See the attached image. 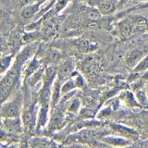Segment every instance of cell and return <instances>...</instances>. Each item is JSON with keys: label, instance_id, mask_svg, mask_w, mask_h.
<instances>
[{"label": "cell", "instance_id": "obj_25", "mask_svg": "<svg viewBox=\"0 0 148 148\" xmlns=\"http://www.w3.org/2000/svg\"><path fill=\"white\" fill-rule=\"evenodd\" d=\"M2 46H3V41H2V38H0V50H1Z\"/></svg>", "mask_w": 148, "mask_h": 148}, {"label": "cell", "instance_id": "obj_11", "mask_svg": "<svg viewBox=\"0 0 148 148\" xmlns=\"http://www.w3.org/2000/svg\"><path fill=\"white\" fill-rule=\"evenodd\" d=\"M118 30L121 37L123 38H128L132 34H134L133 25L130 17H123L122 20L118 22Z\"/></svg>", "mask_w": 148, "mask_h": 148}, {"label": "cell", "instance_id": "obj_9", "mask_svg": "<svg viewBox=\"0 0 148 148\" xmlns=\"http://www.w3.org/2000/svg\"><path fill=\"white\" fill-rule=\"evenodd\" d=\"M42 4L43 3H34V4H28L22 6L20 12L21 18L24 21H34V18L36 17V15L38 14L40 10Z\"/></svg>", "mask_w": 148, "mask_h": 148}, {"label": "cell", "instance_id": "obj_1", "mask_svg": "<svg viewBox=\"0 0 148 148\" xmlns=\"http://www.w3.org/2000/svg\"><path fill=\"white\" fill-rule=\"evenodd\" d=\"M24 104L21 115L23 131L27 133H32L36 131L37 115L39 110L38 98L37 96L34 98V96H32V92H30V90L28 92H24Z\"/></svg>", "mask_w": 148, "mask_h": 148}, {"label": "cell", "instance_id": "obj_27", "mask_svg": "<svg viewBox=\"0 0 148 148\" xmlns=\"http://www.w3.org/2000/svg\"><path fill=\"white\" fill-rule=\"evenodd\" d=\"M143 80H145V81L148 82V74H146V75L143 76Z\"/></svg>", "mask_w": 148, "mask_h": 148}, {"label": "cell", "instance_id": "obj_24", "mask_svg": "<svg viewBox=\"0 0 148 148\" xmlns=\"http://www.w3.org/2000/svg\"><path fill=\"white\" fill-rule=\"evenodd\" d=\"M45 0H22L21 1V5L24 6V5H28V4H34V3H44Z\"/></svg>", "mask_w": 148, "mask_h": 148}, {"label": "cell", "instance_id": "obj_4", "mask_svg": "<svg viewBox=\"0 0 148 148\" xmlns=\"http://www.w3.org/2000/svg\"><path fill=\"white\" fill-rule=\"evenodd\" d=\"M88 6L96 8L102 15H111L119 8L118 0H86Z\"/></svg>", "mask_w": 148, "mask_h": 148}, {"label": "cell", "instance_id": "obj_5", "mask_svg": "<svg viewBox=\"0 0 148 148\" xmlns=\"http://www.w3.org/2000/svg\"><path fill=\"white\" fill-rule=\"evenodd\" d=\"M0 125L7 132L15 137L24 132L21 118H2L0 119Z\"/></svg>", "mask_w": 148, "mask_h": 148}, {"label": "cell", "instance_id": "obj_20", "mask_svg": "<svg viewBox=\"0 0 148 148\" xmlns=\"http://www.w3.org/2000/svg\"><path fill=\"white\" fill-rule=\"evenodd\" d=\"M71 0H56L53 8H51L50 12L54 14H58L61 11H63L65 8H67L68 4L71 2Z\"/></svg>", "mask_w": 148, "mask_h": 148}, {"label": "cell", "instance_id": "obj_26", "mask_svg": "<svg viewBox=\"0 0 148 148\" xmlns=\"http://www.w3.org/2000/svg\"><path fill=\"white\" fill-rule=\"evenodd\" d=\"M137 2V3H139V2H143V1H147V0H133V2Z\"/></svg>", "mask_w": 148, "mask_h": 148}, {"label": "cell", "instance_id": "obj_12", "mask_svg": "<svg viewBox=\"0 0 148 148\" xmlns=\"http://www.w3.org/2000/svg\"><path fill=\"white\" fill-rule=\"evenodd\" d=\"M145 56V52H143V50L139 49V48H134V49L130 50L127 53L126 57H125V61H126L127 66L133 69L136 66V64L140 61Z\"/></svg>", "mask_w": 148, "mask_h": 148}, {"label": "cell", "instance_id": "obj_18", "mask_svg": "<svg viewBox=\"0 0 148 148\" xmlns=\"http://www.w3.org/2000/svg\"><path fill=\"white\" fill-rule=\"evenodd\" d=\"M29 145L32 147H47L55 145V143L46 137H34L30 140Z\"/></svg>", "mask_w": 148, "mask_h": 148}, {"label": "cell", "instance_id": "obj_2", "mask_svg": "<svg viewBox=\"0 0 148 148\" xmlns=\"http://www.w3.org/2000/svg\"><path fill=\"white\" fill-rule=\"evenodd\" d=\"M21 82V69L13 63L9 71L0 77V105L15 94Z\"/></svg>", "mask_w": 148, "mask_h": 148}, {"label": "cell", "instance_id": "obj_3", "mask_svg": "<svg viewBox=\"0 0 148 148\" xmlns=\"http://www.w3.org/2000/svg\"><path fill=\"white\" fill-rule=\"evenodd\" d=\"M24 98V92L18 90L12 96L0 105V119L21 118Z\"/></svg>", "mask_w": 148, "mask_h": 148}, {"label": "cell", "instance_id": "obj_13", "mask_svg": "<svg viewBox=\"0 0 148 148\" xmlns=\"http://www.w3.org/2000/svg\"><path fill=\"white\" fill-rule=\"evenodd\" d=\"M119 99L120 100V103L124 104L129 108H142L141 105L138 103L137 99L135 98L134 92L131 91H124L120 92L119 95Z\"/></svg>", "mask_w": 148, "mask_h": 148}, {"label": "cell", "instance_id": "obj_30", "mask_svg": "<svg viewBox=\"0 0 148 148\" xmlns=\"http://www.w3.org/2000/svg\"><path fill=\"white\" fill-rule=\"evenodd\" d=\"M0 15H1V9H0Z\"/></svg>", "mask_w": 148, "mask_h": 148}, {"label": "cell", "instance_id": "obj_16", "mask_svg": "<svg viewBox=\"0 0 148 148\" xmlns=\"http://www.w3.org/2000/svg\"><path fill=\"white\" fill-rule=\"evenodd\" d=\"M14 63V56L12 54L4 55L0 57V77L9 71Z\"/></svg>", "mask_w": 148, "mask_h": 148}, {"label": "cell", "instance_id": "obj_6", "mask_svg": "<svg viewBox=\"0 0 148 148\" xmlns=\"http://www.w3.org/2000/svg\"><path fill=\"white\" fill-rule=\"evenodd\" d=\"M109 128L116 135H119L124 138L130 139V140H132V142L138 140V138H139V133L137 131H135V130L132 128L125 126V125L112 122L109 124Z\"/></svg>", "mask_w": 148, "mask_h": 148}, {"label": "cell", "instance_id": "obj_23", "mask_svg": "<svg viewBox=\"0 0 148 148\" xmlns=\"http://www.w3.org/2000/svg\"><path fill=\"white\" fill-rule=\"evenodd\" d=\"M119 1V8H128L131 6V4L133 3V0H118Z\"/></svg>", "mask_w": 148, "mask_h": 148}, {"label": "cell", "instance_id": "obj_17", "mask_svg": "<svg viewBox=\"0 0 148 148\" xmlns=\"http://www.w3.org/2000/svg\"><path fill=\"white\" fill-rule=\"evenodd\" d=\"M148 10V0L147 1H143V2H139L136 3L134 6L130 7L128 8H126L125 10H121L119 15L120 17H125L126 15H129V14L133 13V12H137V11H147Z\"/></svg>", "mask_w": 148, "mask_h": 148}, {"label": "cell", "instance_id": "obj_14", "mask_svg": "<svg viewBox=\"0 0 148 148\" xmlns=\"http://www.w3.org/2000/svg\"><path fill=\"white\" fill-rule=\"evenodd\" d=\"M61 85L62 82L58 79H56L52 86V92H51V109L57 106L61 99Z\"/></svg>", "mask_w": 148, "mask_h": 148}, {"label": "cell", "instance_id": "obj_10", "mask_svg": "<svg viewBox=\"0 0 148 148\" xmlns=\"http://www.w3.org/2000/svg\"><path fill=\"white\" fill-rule=\"evenodd\" d=\"M101 142L105 143L106 145L109 146H115V147H124L132 145V141L130 139L124 138L119 135H108L102 138Z\"/></svg>", "mask_w": 148, "mask_h": 148}, {"label": "cell", "instance_id": "obj_28", "mask_svg": "<svg viewBox=\"0 0 148 148\" xmlns=\"http://www.w3.org/2000/svg\"><path fill=\"white\" fill-rule=\"evenodd\" d=\"M145 12L147 13V16H145V17H146V18H147V21H148V10H147V11H145Z\"/></svg>", "mask_w": 148, "mask_h": 148}, {"label": "cell", "instance_id": "obj_7", "mask_svg": "<svg viewBox=\"0 0 148 148\" xmlns=\"http://www.w3.org/2000/svg\"><path fill=\"white\" fill-rule=\"evenodd\" d=\"M74 71H75V63L71 59H67L58 67L57 79L63 83L72 76Z\"/></svg>", "mask_w": 148, "mask_h": 148}, {"label": "cell", "instance_id": "obj_8", "mask_svg": "<svg viewBox=\"0 0 148 148\" xmlns=\"http://www.w3.org/2000/svg\"><path fill=\"white\" fill-rule=\"evenodd\" d=\"M42 67V63H41V60L34 56L32 57L30 60L25 63V65L23 66L22 68V71H21V79H22V82H24L28 78H29L32 74H34L37 69H39Z\"/></svg>", "mask_w": 148, "mask_h": 148}, {"label": "cell", "instance_id": "obj_29", "mask_svg": "<svg viewBox=\"0 0 148 148\" xmlns=\"http://www.w3.org/2000/svg\"><path fill=\"white\" fill-rule=\"evenodd\" d=\"M146 91H147V95H148V87H147V89H146Z\"/></svg>", "mask_w": 148, "mask_h": 148}, {"label": "cell", "instance_id": "obj_15", "mask_svg": "<svg viewBox=\"0 0 148 148\" xmlns=\"http://www.w3.org/2000/svg\"><path fill=\"white\" fill-rule=\"evenodd\" d=\"M134 95L137 99L138 103L141 105L142 108H147L148 106V95L145 88L142 85H136L135 91H134Z\"/></svg>", "mask_w": 148, "mask_h": 148}, {"label": "cell", "instance_id": "obj_19", "mask_svg": "<svg viewBox=\"0 0 148 148\" xmlns=\"http://www.w3.org/2000/svg\"><path fill=\"white\" fill-rule=\"evenodd\" d=\"M148 71V54H146L140 61H139L136 66L132 69V73L133 74H141L145 73Z\"/></svg>", "mask_w": 148, "mask_h": 148}, {"label": "cell", "instance_id": "obj_21", "mask_svg": "<svg viewBox=\"0 0 148 148\" xmlns=\"http://www.w3.org/2000/svg\"><path fill=\"white\" fill-rule=\"evenodd\" d=\"M72 76L74 78V80H75V82H76V86H77V89L78 90H83L84 88L86 87V81L84 77H83L81 73H79L78 71H74Z\"/></svg>", "mask_w": 148, "mask_h": 148}, {"label": "cell", "instance_id": "obj_22", "mask_svg": "<svg viewBox=\"0 0 148 148\" xmlns=\"http://www.w3.org/2000/svg\"><path fill=\"white\" fill-rule=\"evenodd\" d=\"M114 109L112 108V106H109L108 104H106L105 106H103L99 111H98V113H97L96 115V117L97 119H108L109 116L112 114V111Z\"/></svg>", "mask_w": 148, "mask_h": 148}]
</instances>
